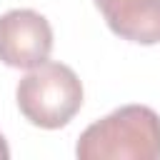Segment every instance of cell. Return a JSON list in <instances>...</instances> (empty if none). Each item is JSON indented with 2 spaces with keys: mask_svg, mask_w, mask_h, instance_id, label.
I'll list each match as a JSON object with an SVG mask.
<instances>
[{
  "mask_svg": "<svg viewBox=\"0 0 160 160\" xmlns=\"http://www.w3.org/2000/svg\"><path fill=\"white\" fill-rule=\"evenodd\" d=\"M75 155L80 160H160V115L148 105H122L80 132Z\"/></svg>",
  "mask_w": 160,
  "mask_h": 160,
  "instance_id": "cell-1",
  "label": "cell"
},
{
  "mask_svg": "<svg viewBox=\"0 0 160 160\" xmlns=\"http://www.w3.org/2000/svg\"><path fill=\"white\" fill-rule=\"evenodd\" d=\"M18 108L35 128L58 130L68 125L82 108V82L72 68L45 60L25 72L15 90Z\"/></svg>",
  "mask_w": 160,
  "mask_h": 160,
  "instance_id": "cell-2",
  "label": "cell"
},
{
  "mask_svg": "<svg viewBox=\"0 0 160 160\" xmlns=\"http://www.w3.org/2000/svg\"><path fill=\"white\" fill-rule=\"evenodd\" d=\"M52 28L45 15L30 8H15L0 15V62L18 70H32L50 58Z\"/></svg>",
  "mask_w": 160,
  "mask_h": 160,
  "instance_id": "cell-3",
  "label": "cell"
},
{
  "mask_svg": "<svg viewBox=\"0 0 160 160\" xmlns=\"http://www.w3.org/2000/svg\"><path fill=\"white\" fill-rule=\"evenodd\" d=\"M108 28L138 45L160 42V0H95Z\"/></svg>",
  "mask_w": 160,
  "mask_h": 160,
  "instance_id": "cell-4",
  "label": "cell"
},
{
  "mask_svg": "<svg viewBox=\"0 0 160 160\" xmlns=\"http://www.w3.org/2000/svg\"><path fill=\"white\" fill-rule=\"evenodd\" d=\"M10 158V148H8V140H5V135L0 132V160H8Z\"/></svg>",
  "mask_w": 160,
  "mask_h": 160,
  "instance_id": "cell-5",
  "label": "cell"
}]
</instances>
